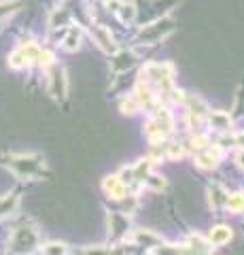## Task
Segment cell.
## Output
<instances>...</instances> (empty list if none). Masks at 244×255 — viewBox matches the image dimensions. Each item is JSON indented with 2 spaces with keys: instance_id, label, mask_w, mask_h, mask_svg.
<instances>
[{
  "instance_id": "obj_27",
  "label": "cell",
  "mask_w": 244,
  "mask_h": 255,
  "mask_svg": "<svg viewBox=\"0 0 244 255\" xmlns=\"http://www.w3.org/2000/svg\"><path fill=\"white\" fill-rule=\"evenodd\" d=\"M160 255H178L174 249H160Z\"/></svg>"
},
{
  "instance_id": "obj_28",
  "label": "cell",
  "mask_w": 244,
  "mask_h": 255,
  "mask_svg": "<svg viewBox=\"0 0 244 255\" xmlns=\"http://www.w3.org/2000/svg\"><path fill=\"white\" fill-rule=\"evenodd\" d=\"M236 159H238V166H242V168H244V151H240L238 157H236Z\"/></svg>"
},
{
  "instance_id": "obj_22",
  "label": "cell",
  "mask_w": 244,
  "mask_h": 255,
  "mask_svg": "<svg viewBox=\"0 0 244 255\" xmlns=\"http://www.w3.org/2000/svg\"><path fill=\"white\" fill-rule=\"evenodd\" d=\"M145 181H147L153 189H163V187H166V181H163L162 177H147Z\"/></svg>"
},
{
  "instance_id": "obj_10",
  "label": "cell",
  "mask_w": 244,
  "mask_h": 255,
  "mask_svg": "<svg viewBox=\"0 0 244 255\" xmlns=\"http://www.w3.org/2000/svg\"><path fill=\"white\" fill-rule=\"evenodd\" d=\"M79 43H81V30H79V28H70L66 38H64V49L66 51H77Z\"/></svg>"
},
{
  "instance_id": "obj_8",
  "label": "cell",
  "mask_w": 244,
  "mask_h": 255,
  "mask_svg": "<svg viewBox=\"0 0 244 255\" xmlns=\"http://www.w3.org/2000/svg\"><path fill=\"white\" fill-rule=\"evenodd\" d=\"M230 238H232L230 228L217 226V228H212V232H210V245H225V243H230Z\"/></svg>"
},
{
  "instance_id": "obj_2",
  "label": "cell",
  "mask_w": 244,
  "mask_h": 255,
  "mask_svg": "<svg viewBox=\"0 0 244 255\" xmlns=\"http://www.w3.org/2000/svg\"><path fill=\"white\" fill-rule=\"evenodd\" d=\"M143 75H147V79H151L157 85L168 87L172 81V66L170 64H149L143 70Z\"/></svg>"
},
{
  "instance_id": "obj_7",
  "label": "cell",
  "mask_w": 244,
  "mask_h": 255,
  "mask_svg": "<svg viewBox=\"0 0 244 255\" xmlns=\"http://www.w3.org/2000/svg\"><path fill=\"white\" fill-rule=\"evenodd\" d=\"M187 253L189 255H210V247L204 243L202 236H191V238H189Z\"/></svg>"
},
{
  "instance_id": "obj_3",
  "label": "cell",
  "mask_w": 244,
  "mask_h": 255,
  "mask_svg": "<svg viewBox=\"0 0 244 255\" xmlns=\"http://www.w3.org/2000/svg\"><path fill=\"white\" fill-rule=\"evenodd\" d=\"M170 30H172V21L170 19H162V21L153 23L151 28H147L143 32V38L147 36V38H151V41H157V38H162L163 34H168Z\"/></svg>"
},
{
  "instance_id": "obj_12",
  "label": "cell",
  "mask_w": 244,
  "mask_h": 255,
  "mask_svg": "<svg viewBox=\"0 0 244 255\" xmlns=\"http://www.w3.org/2000/svg\"><path fill=\"white\" fill-rule=\"evenodd\" d=\"M149 168H151V162L149 159H143V162H138L136 164V168H132V177L134 181H145L147 179V174H149Z\"/></svg>"
},
{
  "instance_id": "obj_13",
  "label": "cell",
  "mask_w": 244,
  "mask_h": 255,
  "mask_svg": "<svg viewBox=\"0 0 244 255\" xmlns=\"http://www.w3.org/2000/svg\"><path fill=\"white\" fill-rule=\"evenodd\" d=\"M93 34H96V38L100 41V45L104 47L106 51H108V49H113V38H111V34H108L104 28H96V30H93Z\"/></svg>"
},
{
  "instance_id": "obj_6",
  "label": "cell",
  "mask_w": 244,
  "mask_h": 255,
  "mask_svg": "<svg viewBox=\"0 0 244 255\" xmlns=\"http://www.w3.org/2000/svg\"><path fill=\"white\" fill-rule=\"evenodd\" d=\"M51 94L56 98H64L66 94V77H64V70H56L51 77Z\"/></svg>"
},
{
  "instance_id": "obj_14",
  "label": "cell",
  "mask_w": 244,
  "mask_h": 255,
  "mask_svg": "<svg viewBox=\"0 0 244 255\" xmlns=\"http://www.w3.org/2000/svg\"><path fill=\"white\" fill-rule=\"evenodd\" d=\"M19 51L23 53V58L28 60V64L30 62H36V58H38V53H41V49H38L36 45H32V43H28V45H23V47H19Z\"/></svg>"
},
{
  "instance_id": "obj_19",
  "label": "cell",
  "mask_w": 244,
  "mask_h": 255,
  "mask_svg": "<svg viewBox=\"0 0 244 255\" xmlns=\"http://www.w3.org/2000/svg\"><path fill=\"white\" fill-rule=\"evenodd\" d=\"M45 255H66V247L62 243H51L45 247Z\"/></svg>"
},
{
  "instance_id": "obj_9",
  "label": "cell",
  "mask_w": 244,
  "mask_h": 255,
  "mask_svg": "<svg viewBox=\"0 0 244 255\" xmlns=\"http://www.w3.org/2000/svg\"><path fill=\"white\" fill-rule=\"evenodd\" d=\"M208 122H210L212 128H217V130H230V128H232L230 115L221 113V111H215V113H210L208 115Z\"/></svg>"
},
{
  "instance_id": "obj_1",
  "label": "cell",
  "mask_w": 244,
  "mask_h": 255,
  "mask_svg": "<svg viewBox=\"0 0 244 255\" xmlns=\"http://www.w3.org/2000/svg\"><path fill=\"white\" fill-rule=\"evenodd\" d=\"M172 130V119H170V113L166 109H160L157 111V115L155 119H151L147 126V136L149 140H153V142H160L168 136V132Z\"/></svg>"
},
{
  "instance_id": "obj_25",
  "label": "cell",
  "mask_w": 244,
  "mask_h": 255,
  "mask_svg": "<svg viewBox=\"0 0 244 255\" xmlns=\"http://www.w3.org/2000/svg\"><path fill=\"white\" fill-rule=\"evenodd\" d=\"M168 153H170L172 157H180V155H183V149H180L178 145H170V147H168Z\"/></svg>"
},
{
  "instance_id": "obj_16",
  "label": "cell",
  "mask_w": 244,
  "mask_h": 255,
  "mask_svg": "<svg viewBox=\"0 0 244 255\" xmlns=\"http://www.w3.org/2000/svg\"><path fill=\"white\" fill-rule=\"evenodd\" d=\"M117 13H119V17H121V21H132L134 17H136V9H134V4H121V9L119 11H117Z\"/></svg>"
},
{
  "instance_id": "obj_5",
  "label": "cell",
  "mask_w": 244,
  "mask_h": 255,
  "mask_svg": "<svg viewBox=\"0 0 244 255\" xmlns=\"http://www.w3.org/2000/svg\"><path fill=\"white\" fill-rule=\"evenodd\" d=\"M104 189H106V194H111V198H123L125 196V185H123V181L119 177H106L104 179Z\"/></svg>"
},
{
  "instance_id": "obj_20",
  "label": "cell",
  "mask_w": 244,
  "mask_h": 255,
  "mask_svg": "<svg viewBox=\"0 0 244 255\" xmlns=\"http://www.w3.org/2000/svg\"><path fill=\"white\" fill-rule=\"evenodd\" d=\"M36 62L41 64L43 68L51 66V64H53V53L51 51H41V53H38V58H36Z\"/></svg>"
},
{
  "instance_id": "obj_23",
  "label": "cell",
  "mask_w": 244,
  "mask_h": 255,
  "mask_svg": "<svg viewBox=\"0 0 244 255\" xmlns=\"http://www.w3.org/2000/svg\"><path fill=\"white\" fill-rule=\"evenodd\" d=\"M204 145H206V138H202V136H198V138H193V140H191V147H193V149H198V151H202Z\"/></svg>"
},
{
  "instance_id": "obj_17",
  "label": "cell",
  "mask_w": 244,
  "mask_h": 255,
  "mask_svg": "<svg viewBox=\"0 0 244 255\" xmlns=\"http://www.w3.org/2000/svg\"><path fill=\"white\" fill-rule=\"evenodd\" d=\"M9 66H11V68H23V66H28V60L23 58V53L17 49V51H13V53H11Z\"/></svg>"
},
{
  "instance_id": "obj_15",
  "label": "cell",
  "mask_w": 244,
  "mask_h": 255,
  "mask_svg": "<svg viewBox=\"0 0 244 255\" xmlns=\"http://www.w3.org/2000/svg\"><path fill=\"white\" fill-rule=\"evenodd\" d=\"M225 204L230 206L232 211H236V213H242V211H244V196H242V194H234V196L227 198Z\"/></svg>"
},
{
  "instance_id": "obj_4",
  "label": "cell",
  "mask_w": 244,
  "mask_h": 255,
  "mask_svg": "<svg viewBox=\"0 0 244 255\" xmlns=\"http://www.w3.org/2000/svg\"><path fill=\"white\" fill-rule=\"evenodd\" d=\"M219 159H221V149L212 147V149L202 151V153L198 155V164L202 166V168H215V166L219 164Z\"/></svg>"
},
{
  "instance_id": "obj_18",
  "label": "cell",
  "mask_w": 244,
  "mask_h": 255,
  "mask_svg": "<svg viewBox=\"0 0 244 255\" xmlns=\"http://www.w3.org/2000/svg\"><path fill=\"white\" fill-rule=\"evenodd\" d=\"M15 202H17V198L11 196V198H4V200H0V217H4V215H9L13 211Z\"/></svg>"
},
{
  "instance_id": "obj_21",
  "label": "cell",
  "mask_w": 244,
  "mask_h": 255,
  "mask_svg": "<svg viewBox=\"0 0 244 255\" xmlns=\"http://www.w3.org/2000/svg\"><path fill=\"white\" fill-rule=\"evenodd\" d=\"M136 109H138V100L136 98H130V100L121 102V111H123V113H136Z\"/></svg>"
},
{
  "instance_id": "obj_24",
  "label": "cell",
  "mask_w": 244,
  "mask_h": 255,
  "mask_svg": "<svg viewBox=\"0 0 244 255\" xmlns=\"http://www.w3.org/2000/svg\"><path fill=\"white\" fill-rule=\"evenodd\" d=\"M121 4H123L121 0H106V6H108V9H111V11H115V13L121 9Z\"/></svg>"
},
{
  "instance_id": "obj_11",
  "label": "cell",
  "mask_w": 244,
  "mask_h": 255,
  "mask_svg": "<svg viewBox=\"0 0 244 255\" xmlns=\"http://www.w3.org/2000/svg\"><path fill=\"white\" fill-rule=\"evenodd\" d=\"M134 64V55L132 53H128V51H123V53H119L117 58L113 60V68L115 70H125V68H130Z\"/></svg>"
},
{
  "instance_id": "obj_29",
  "label": "cell",
  "mask_w": 244,
  "mask_h": 255,
  "mask_svg": "<svg viewBox=\"0 0 244 255\" xmlns=\"http://www.w3.org/2000/svg\"><path fill=\"white\" fill-rule=\"evenodd\" d=\"M236 142H238V145H240V147H244V134H240V136H238V138H236Z\"/></svg>"
},
{
  "instance_id": "obj_26",
  "label": "cell",
  "mask_w": 244,
  "mask_h": 255,
  "mask_svg": "<svg viewBox=\"0 0 244 255\" xmlns=\"http://www.w3.org/2000/svg\"><path fill=\"white\" fill-rule=\"evenodd\" d=\"M85 255H111L106 249H89V251H85Z\"/></svg>"
}]
</instances>
